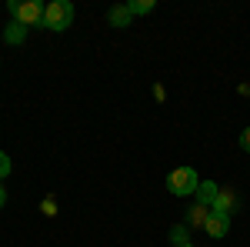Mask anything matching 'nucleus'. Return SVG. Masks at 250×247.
<instances>
[{
	"label": "nucleus",
	"mask_w": 250,
	"mask_h": 247,
	"mask_svg": "<svg viewBox=\"0 0 250 247\" xmlns=\"http://www.w3.org/2000/svg\"><path fill=\"white\" fill-rule=\"evenodd\" d=\"M173 247H193V244H190V241H187V244H173Z\"/></svg>",
	"instance_id": "nucleus-14"
},
{
	"label": "nucleus",
	"mask_w": 250,
	"mask_h": 247,
	"mask_svg": "<svg viewBox=\"0 0 250 247\" xmlns=\"http://www.w3.org/2000/svg\"><path fill=\"white\" fill-rule=\"evenodd\" d=\"M217 197H220V187H217L213 180H200V187H197V204L213 207V204H217Z\"/></svg>",
	"instance_id": "nucleus-5"
},
{
	"label": "nucleus",
	"mask_w": 250,
	"mask_h": 247,
	"mask_svg": "<svg viewBox=\"0 0 250 247\" xmlns=\"http://www.w3.org/2000/svg\"><path fill=\"white\" fill-rule=\"evenodd\" d=\"M74 23V3L70 0H50L43 7V27L47 30H67Z\"/></svg>",
	"instance_id": "nucleus-2"
},
{
	"label": "nucleus",
	"mask_w": 250,
	"mask_h": 247,
	"mask_svg": "<svg viewBox=\"0 0 250 247\" xmlns=\"http://www.w3.org/2000/svg\"><path fill=\"white\" fill-rule=\"evenodd\" d=\"M207 217H210V207H204V204H193V207L187 210V224H190V227H204Z\"/></svg>",
	"instance_id": "nucleus-6"
},
{
	"label": "nucleus",
	"mask_w": 250,
	"mask_h": 247,
	"mask_svg": "<svg viewBox=\"0 0 250 247\" xmlns=\"http://www.w3.org/2000/svg\"><path fill=\"white\" fill-rule=\"evenodd\" d=\"M200 187V177L193 167H173L167 174V190H170L173 197H187V194H197Z\"/></svg>",
	"instance_id": "nucleus-3"
},
{
	"label": "nucleus",
	"mask_w": 250,
	"mask_h": 247,
	"mask_svg": "<svg viewBox=\"0 0 250 247\" xmlns=\"http://www.w3.org/2000/svg\"><path fill=\"white\" fill-rule=\"evenodd\" d=\"M3 204H7V190L0 187V207H3Z\"/></svg>",
	"instance_id": "nucleus-13"
},
{
	"label": "nucleus",
	"mask_w": 250,
	"mask_h": 247,
	"mask_svg": "<svg viewBox=\"0 0 250 247\" xmlns=\"http://www.w3.org/2000/svg\"><path fill=\"white\" fill-rule=\"evenodd\" d=\"M3 40H7V44H23V40H27V27L14 20V23L3 30Z\"/></svg>",
	"instance_id": "nucleus-8"
},
{
	"label": "nucleus",
	"mask_w": 250,
	"mask_h": 247,
	"mask_svg": "<svg viewBox=\"0 0 250 247\" xmlns=\"http://www.w3.org/2000/svg\"><path fill=\"white\" fill-rule=\"evenodd\" d=\"M7 174H10V157H7V154L0 151V180H3Z\"/></svg>",
	"instance_id": "nucleus-10"
},
{
	"label": "nucleus",
	"mask_w": 250,
	"mask_h": 247,
	"mask_svg": "<svg viewBox=\"0 0 250 247\" xmlns=\"http://www.w3.org/2000/svg\"><path fill=\"white\" fill-rule=\"evenodd\" d=\"M204 230L210 234L213 241L227 237V230H230V214H220V210H210V217H207V224H204Z\"/></svg>",
	"instance_id": "nucleus-4"
},
{
	"label": "nucleus",
	"mask_w": 250,
	"mask_h": 247,
	"mask_svg": "<svg viewBox=\"0 0 250 247\" xmlns=\"http://www.w3.org/2000/svg\"><path fill=\"white\" fill-rule=\"evenodd\" d=\"M240 151H247V154H250V127L240 134Z\"/></svg>",
	"instance_id": "nucleus-12"
},
{
	"label": "nucleus",
	"mask_w": 250,
	"mask_h": 247,
	"mask_svg": "<svg viewBox=\"0 0 250 247\" xmlns=\"http://www.w3.org/2000/svg\"><path fill=\"white\" fill-rule=\"evenodd\" d=\"M130 17H134V14L127 10V3H124V7H110V14H107V20H110L114 27H127Z\"/></svg>",
	"instance_id": "nucleus-7"
},
{
	"label": "nucleus",
	"mask_w": 250,
	"mask_h": 247,
	"mask_svg": "<svg viewBox=\"0 0 250 247\" xmlns=\"http://www.w3.org/2000/svg\"><path fill=\"white\" fill-rule=\"evenodd\" d=\"M43 7L47 3H40V0H7V10H10V17L23 23L27 30L30 27H43Z\"/></svg>",
	"instance_id": "nucleus-1"
},
{
	"label": "nucleus",
	"mask_w": 250,
	"mask_h": 247,
	"mask_svg": "<svg viewBox=\"0 0 250 247\" xmlns=\"http://www.w3.org/2000/svg\"><path fill=\"white\" fill-rule=\"evenodd\" d=\"M154 7H157L154 0H130V3H127V10H130V14H150Z\"/></svg>",
	"instance_id": "nucleus-9"
},
{
	"label": "nucleus",
	"mask_w": 250,
	"mask_h": 247,
	"mask_svg": "<svg viewBox=\"0 0 250 247\" xmlns=\"http://www.w3.org/2000/svg\"><path fill=\"white\" fill-rule=\"evenodd\" d=\"M170 237H173V244H187V230H184V227H173Z\"/></svg>",
	"instance_id": "nucleus-11"
}]
</instances>
